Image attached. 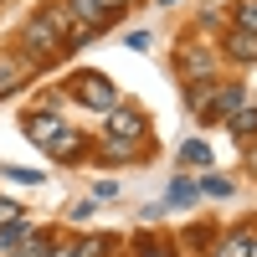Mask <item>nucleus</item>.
Instances as JSON below:
<instances>
[{
  "mask_svg": "<svg viewBox=\"0 0 257 257\" xmlns=\"http://www.w3.org/2000/svg\"><path fill=\"white\" fill-rule=\"evenodd\" d=\"M93 201H118V185H113V180H98V185H93Z\"/></svg>",
  "mask_w": 257,
  "mask_h": 257,
  "instance_id": "nucleus-20",
  "label": "nucleus"
},
{
  "mask_svg": "<svg viewBox=\"0 0 257 257\" xmlns=\"http://www.w3.org/2000/svg\"><path fill=\"white\" fill-rule=\"evenodd\" d=\"M237 26L257 31V0H242V6H237Z\"/></svg>",
  "mask_w": 257,
  "mask_h": 257,
  "instance_id": "nucleus-19",
  "label": "nucleus"
},
{
  "mask_svg": "<svg viewBox=\"0 0 257 257\" xmlns=\"http://www.w3.org/2000/svg\"><path fill=\"white\" fill-rule=\"evenodd\" d=\"M175 67H180L185 82H196V77H216V57H211L206 47H196V41H190V47L175 52Z\"/></svg>",
  "mask_w": 257,
  "mask_h": 257,
  "instance_id": "nucleus-3",
  "label": "nucleus"
},
{
  "mask_svg": "<svg viewBox=\"0 0 257 257\" xmlns=\"http://www.w3.org/2000/svg\"><path fill=\"white\" fill-rule=\"evenodd\" d=\"M118 237H67V242H52V257H103Z\"/></svg>",
  "mask_w": 257,
  "mask_h": 257,
  "instance_id": "nucleus-6",
  "label": "nucleus"
},
{
  "mask_svg": "<svg viewBox=\"0 0 257 257\" xmlns=\"http://www.w3.org/2000/svg\"><path fill=\"white\" fill-rule=\"evenodd\" d=\"M201 190H206V196H231V180H226V175H206Z\"/></svg>",
  "mask_w": 257,
  "mask_h": 257,
  "instance_id": "nucleus-18",
  "label": "nucleus"
},
{
  "mask_svg": "<svg viewBox=\"0 0 257 257\" xmlns=\"http://www.w3.org/2000/svg\"><path fill=\"white\" fill-rule=\"evenodd\" d=\"M160 6H175V0H160Z\"/></svg>",
  "mask_w": 257,
  "mask_h": 257,
  "instance_id": "nucleus-27",
  "label": "nucleus"
},
{
  "mask_svg": "<svg viewBox=\"0 0 257 257\" xmlns=\"http://www.w3.org/2000/svg\"><path fill=\"white\" fill-rule=\"evenodd\" d=\"M247 257H257V237H252V252H247Z\"/></svg>",
  "mask_w": 257,
  "mask_h": 257,
  "instance_id": "nucleus-25",
  "label": "nucleus"
},
{
  "mask_svg": "<svg viewBox=\"0 0 257 257\" xmlns=\"http://www.w3.org/2000/svg\"><path fill=\"white\" fill-rule=\"evenodd\" d=\"M128 47H134V52H149V31H128Z\"/></svg>",
  "mask_w": 257,
  "mask_h": 257,
  "instance_id": "nucleus-22",
  "label": "nucleus"
},
{
  "mask_svg": "<svg viewBox=\"0 0 257 257\" xmlns=\"http://www.w3.org/2000/svg\"><path fill=\"white\" fill-rule=\"evenodd\" d=\"M21 128H26V139H31V144H41V149H47V144L62 134V128H67V118H57L52 108H36V113H26V118H21Z\"/></svg>",
  "mask_w": 257,
  "mask_h": 257,
  "instance_id": "nucleus-4",
  "label": "nucleus"
},
{
  "mask_svg": "<svg viewBox=\"0 0 257 257\" xmlns=\"http://www.w3.org/2000/svg\"><path fill=\"white\" fill-rule=\"evenodd\" d=\"M180 165H185V170H206V165H211V149H206L201 139H185V144H180Z\"/></svg>",
  "mask_w": 257,
  "mask_h": 257,
  "instance_id": "nucleus-14",
  "label": "nucleus"
},
{
  "mask_svg": "<svg viewBox=\"0 0 257 257\" xmlns=\"http://www.w3.org/2000/svg\"><path fill=\"white\" fill-rule=\"evenodd\" d=\"M196 196H201V185L180 175L175 185H170V196H165V206H190V201H196Z\"/></svg>",
  "mask_w": 257,
  "mask_h": 257,
  "instance_id": "nucleus-15",
  "label": "nucleus"
},
{
  "mask_svg": "<svg viewBox=\"0 0 257 257\" xmlns=\"http://www.w3.org/2000/svg\"><path fill=\"white\" fill-rule=\"evenodd\" d=\"M103 6H108V11H113V16H118V11H123V6H128V0H103Z\"/></svg>",
  "mask_w": 257,
  "mask_h": 257,
  "instance_id": "nucleus-24",
  "label": "nucleus"
},
{
  "mask_svg": "<svg viewBox=\"0 0 257 257\" xmlns=\"http://www.w3.org/2000/svg\"><path fill=\"white\" fill-rule=\"evenodd\" d=\"M62 6H67V16L77 21V31H103L113 21V11L103 6V0H62Z\"/></svg>",
  "mask_w": 257,
  "mask_h": 257,
  "instance_id": "nucleus-5",
  "label": "nucleus"
},
{
  "mask_svg": "<svg viewBox=\"0 0 257 257\" xmlns=\"http://www.w3.org/2000/svg\"><path fill=\"white\" fill-rule=\"evenodd\" d=\"M247 252H252V231L242 226V231H231V237L221 242V252H216V257H247Z\"/></svg>",
  "mask_w": 257,
  "mask_h": 257,
  "instance_id": "nucleus-16",
  "label": "nucleus"
},
{
  "mask_svg": "<svg viewBox=\"0 0 257 257\" xmlns=\"http://www.w3.org/2000/svg\"><path fill=\"white\" fill-rule=\"evenodd\" d=\"M82 149H88V139H82L77 128L67 123V128H62V134H57V139L47 144V155H52V160H62V165H67V160H77V155H82Z\"/></svg>",
  "mask_w": 257,
  "mask_h": 257,
  "instance_id": "nucleus-9",
  "label": "nucleus"
},
{
  "mask_svg": "<svg viewBox=\"0 0 257 257\" xmlns=\"http://www.w3.org/2000/svg\"><path fill=\"white\" fill-rule=\"evenodd\" d=\"M67 93L82 103V108H113V103H118V88H113V82L108 77H103V72H77L72 82H67Z\"/></svg>",
  "mask_w": 257,
  "mask_h": 257,
  "instance_id": "nucleus-1",
  "label": "nucleus"
},
{
  "mask_svg": "<svg viewBox=\"0 0 257 257\" xmlns=\"http://www.w3.org/2000/svg\"><path fill=\"white\" fill-rule=\"evenodd\" d=\"M103 128H108V139H139V144L149 134V123H144V113L134 108V103H113V108H103Z\"/></svg>",
  "mask_w": 257,
  "mask_h": 257,
  "instance_id": "nucleus-2",
  "label": "nucleus"
},
{
  "mask_svg": "<svg viewBox=\"0 0 257 257\" xmlns=\"http://www.w3.org/2000/svg\"><path fill=\"white\" fill-rule=\"evenodd\" d=\"M6 175H11V180H26V185H36V180H41V175H36V170H16V165L6 170Z\"/></svg>",
  "mask_w": 257,
  "mask_h": 257,
  "instance_id": "nucleus-21",
  "label": "nucleus"
},
{
  "mask_svg": "<svg viewBox=\"0 0 257 257\" xmlns=\"http://www.w3.org/2000/svg\"><path fill=\"white\" fill-rule=\"evenodd\" d=\"M21 82H26V67H21V62H11V57H0V98H11Z\"/></svg>",
  "mask_w": 257,
  "mask_h": 257,
  "instance_id": "nucleus-13",
  "label": "nucleus"
},
{
  "mask_svg": "<svg viewBox=\"0 0 257 257\" xmlns=\"http://www.w3.org/2000/svg\"><path fill=\"white\" fill-rule=\"evenodd\" d=\"M16 221H26V211H21V201L0 196V226H16Z\"/></svg>",
  "mask_w": 257,
  "mask_h": 257,
  "instance_id": "nucleus-17",
  "label": "nucleus"
},
{
  "mask_svg": "<svg viewBox=\"0 0 257 257\" xmlns=\"http://www.w3.org/2000/svg\"><path fill=\"white\" fill-rule=\"evenodd\" d=\"M221 52H226L231 62H257V31H247V26H231V31L221 36Z\"/></svg>",
  "mask_w": 257,
  "mask_h": 257,
  "instance_id": "nucleus-7",
  "label": "nucleus"
},
{
  "mask_svg": "<svg viewBox=\"0 0 257 257\" xmlns=\"http://www.w3.org/2000/svg\"><path fill=\"white\" fill-rule=\"evenodd\" d=\"M216 88H221V77H196L185 88V98H190V108H196L201 118H211V103H216Z\"/></svg>",
  "mask_w": 257,
  "mask_h": 257,
  "instance_id": "nucleus-8",
  "label": "nucleus"
},
{
  "mask_svg": "<svg viewBox=\"0 0 257 257\" xmlns=\"http://www.w3.org/2000/svg\"><path fill=\"white\" fill-rule=\"evenodd\" d=\"M11 252H16V257H52V237H47V231H31V226H26V237H21Z\"/></svg>",
  "mask_w": 257,
  "mask_h": 257,
  "instance_id": "nucleus-11",
  "label": "nucleus"
},
{
  "mask_svg": "<svg viewBox=\"0 0 257 257\" xmlns=\"http://www.w3.org/2000/svg\"><path fill=\"white\" fill-rule=\"evenodd\" d=\"M221 123H226L231 134H237V139H257V108H247V103H242L237 113H226Z\"/></svg>",
  "mask_w": 257,
  "mask_h": 257,
  "instance_id": "nucleus-12",
  "label": "nucleus"
},
{
  "mask_svg": "<svg viewBox=\"0 0 257 257\" xmlns=\"http://www.w3.org/2000/svg\"><path fill=\"white\" fill-rule=\"evenodd\" d=\"M139 257H170V252H165V247H160V242H149V247H144V252H139Z\"/></svg>",
  "mask_w": 257,
  "mask_h": 257,
  "instance_id": "nucleus-23",
  "label": "nucleus"
},
{
  "mask_svg": "<svg viewBox=\"0 0 257 257\" xmlns=\"http://www.w3.org/2000/svg\"><path fill=\"white\" fill-rule=\"evenodd\" d=\"M252 165H257V144H252Z\"/></svg>",
  "mask_w": 257,
  "mask_h": 257,
  "instance_id": "nucleus-26",
  "label": "nucleus"
},
{
  "mask_svg": "<svg viewBox=\"0 0 257 257\" xmlns=\"http://www.w3.org/2000/svg\"><path fill=\"white\" fill-rule=\"evenodd\" d=\"M242 103H247L242 82H221V88H216V103H211V118H226V113H237Z\"/></svg>",
  "mask_w": 257,
  "mask_h": 257,
  "instance_id": "nucleus-10",
  "label": "nucleus"
}]
</instances>
